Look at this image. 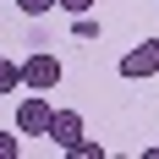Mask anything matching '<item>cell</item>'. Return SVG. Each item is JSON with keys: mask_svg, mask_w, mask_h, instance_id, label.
Wrapping results in <instances>:
<instances>
[{"mask_svg": "<svg viewBox=\"0 0 159 159\" xmlns=\"http://www.w3.org/2000/svg\"><path fill=\"white\" fill-rule=\"evenodd\" d=\"M49 110H55V104H49L44 93H28L22 104H16V132H22V137H44V126H49Z\"/></svg>", "mask_w": 159, "mask_h": 159, "instance_id": "2", "label": "cell"}, {"mask_svg": "<svg viewBox=\"0 0 159 159\" xmlns=\"http://www.w3.org/2000/svg\"><path fill=\"white\" fill-rule=\"evenodd\" d=\"M66 154H71V159H104V148H99L93 137H77V143L66 148Z\"/></svg>", "mask_w": 159, "mask_h": 159, "instance_id": "6", "label": "cell"}, {"mask_svg": "<svg viewBox=\"0 0 159 159\" xmlns=\"http://www.w3.org/2000/svg\"><path fill=\"white\" fill-rule=\"evenodd\" d=\"M22 82H28L33 93H55V82H61V61H55L49 49H33L28 61H22Z\"/></svg>", "mask_w": 159, "mask_h": 159, "instance_id": "1", "label": "cell"}, {"mask_svg": "<svg viewBox=\"0 0 159 159\" xmlns=\"http://www.w3.org/2000/svg\"><path fill=\"white\" fill-rule=\"evenodd\" d=\"M16 82H22V66H16V61H6V55H0V93H11Z\"/></svg>", "mask_w": 159, "mask_h": 159, "instance_id": "5", "label": "cell"}, {"mask_svg": "<svg viewBox=\"0 0 159 159\" xmlns=\"http://www.w3.org/2000/svg\"><path fill=\"white\" fill-rule=\"evenodd\" d=\"M44 137H49V143L66 154V148L82 137V115H77V110H49V126H44Z\"/></svg>", "mask_w": 159, "mask_h": 159, "instance_id": "4", "label": "cell"}, {"mask_svg": "<svg viewBox=\"0 0 159 159\" xmlns=\"http://www.w3.org/2000/svg\"><path fill=\"white\" fill-rule=\"evenodd\" d=\"M22 6V16H44V11H55V0H16Z\"/></svg>", "mask_w": 159, "mask_h": 159, "instance_id": "7", "label": "cell"}, {"mask_svg": "<svg viewBox=\"0 0 159 159\" xmlns=\"http://www.w3.org/2000/svg\"><path fill=\"white\" fill-rule=\"evenodd\" d=\"M77 39H99V22H93V16H88V11L77 16Z\"/></svg>", "mask_w": 159, "mask_h": 159, "instance_id": "9", "label": "cell"}, {"mask_svg": "<svg viewBox=\"0 0 159 159\" xmlns=\"http://www.w3.org/2000/svg\"><path fill=\"white\" fill-rule=\"evenodd\" d=\"M61 11H71V16H82V11H93V0H55Z\"/></svg>", "mask_w": 159, "mask_h": 159, "instance_id": "10", "label": "cell"}, {"mask_svg": "<svg viewBox=\"0 0 159 159\" xmlns=\"http://www.w3.org/2000/svg\"><path fill=\"white\" fill-rule=\"evenodd\" d=\"M154 71H159V39H143L137 49H126V55H121V77H126V82L154 77Z\"/></svg>", "mask_w": 159, "mask_h": 159, "instance_id": "3", "label": "cell"}, {"mask_svg": "<svg viewBox=\"0 0 159 159\" xmlns=\"http://www.w3.org/2000/svg\"><path fill=\"white\" fill-rule=\"evenodd\" d=\"M16 154H22V143H16L11 132H0V159H16Z\"/></svg>", "mask_w": 159, "mask_h": 159, "instance_id": "8", "label": "cell"}]
</instances>
